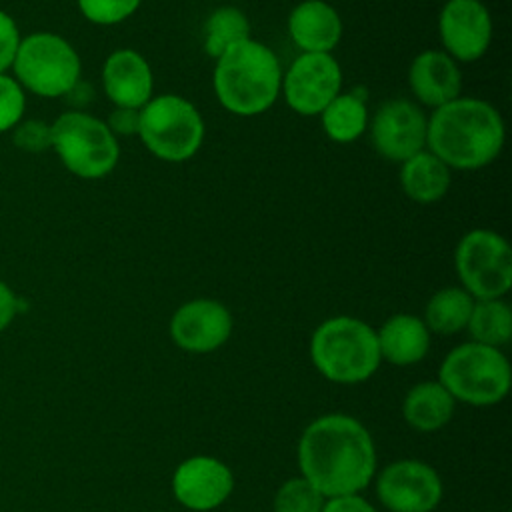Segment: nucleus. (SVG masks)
Segmentation results:
<instances>
[{
    "instance_id": "obj_1",
    "label": "nucleus",
    "mask_w": 512,
    "mask_h": 512,
    "mask_svg": "<svg viewBox=\"0 0 512 512\" xmlns=\"http://www.w3.org/2000/svg\"><path fill=\"white\" fill-rule=\"evenodd\" d=\"M298 466L322 496L356 494L376 470V448L362 422L348 414H326L306 426L298 442Z\"/></svg>"
},
{
    "instance_id": "obj_2",
    "label": "nucleus",
    "mask_w": 512,
    "mask_h": 512,
    "mask_svg": "<svg viewBox=\"0 0 512 512\" xmlns=\"http://www.w3.org/2000/svg\"><path fill=\"white\" fill-rule=\"evenodd\" d=\"M506 140L502 114L494 104L458 96L434 108L426 128V148L450 170H480L492 164Z\"/></svg>"
},
{
    "instance_id": "obj_3",
    "label": "nucleus",
    "mask_w": 512,
    "mask_h": 512,
    "mask_svg": "<svg viewBox=\"0 0 512 512\" xmlns=\"http://www.w3.org/2000/svg\"><path fill=\"white\" fill-rule=\"evenodd\" d=\"M282 74L276 52L248 38L216 58L212 86L220 106L230 114L258 116L278 100Z\"/></svg>"
},
{
    "instance_id": "obj_4",
    "label": "nucleus",
    "mask_w": 512,
    "mask_h": 512,
    "mask_svg": "<svg viewBox=\"0 0 512 512\" xmlns=\"http://www.w3.org/2000/svg\"><path fill=\"white\" fill-rule=\"evenodd\" d=\"M310 358L324 378L338 384L368 380L382 360L376 330L354 316L324 320L310 338Z\"/></svg>"
},
{
    "instance_id": "obj_5",
    "label": "nucleus",
    "mask_w": 512,
    "mask_h": 512,
    "mask_svg": "<svg viewBox=\"0 0 512 512\" xmlns=\"http://www.w3.org/2000/svg\"><path fill=\"white\" fill-rule=\"evenodd\" d=\"M438 378L454 400L470 406H492L508 394L512 372L498 348L464 342L446 354Z\"/></svg>"
},
{
    "instance_id": "obj_6",
    "label": "nucleus",
    "mask_w": 512,
    "mask_h": 512,
    "mask_svg": "<svg viewBox=\"0 0 512 512\" xmlns=\"http://www.w3.org/2000/svg\"><path fill=\"white\" fill-rule=\"evenodd\" d=\"M204 134L206 126L200 110L184 96H152L140 108L138 138L158 160H190L200 150Z\"/></svg>"
},
{
    "instance_id": "obj_7",
    "label": "nucleus",
    "mask_w": 512,
    "mask_h": 512,
    "mask_svg": "<svg viewBox=\"0 0 512 512\" xmlns=\"http://www.w3.org/2000/svg\"><path fill=\"white\" fill-rule=\"evenodd\" d=\"M50 126L52 148L72 174L96 180L116 168L120 144L104 120L82 110H70Z\"/></svg>"
},
{
    "instance_id": "obj_8",
    "label": "nucleus",
    "mask_w": 512,
    "mask_h": 512,
    "mask_svg": "<svg viewBox=\"0 0 512 512\" xmlns=\"http://www.w3.org/2000/svg\"><path fill=\"white\" fill-rule=\"evenodd\" d=\"M454 268L474 300L502 298L512 286V248L496 230H468L454 248Z\"/></svg>"
},
{
    "instance_id": "obj_9",
    "label": "nucleus",
    "mask_w": 512,
    "mask_h": 512,
    "mask_svg": "<svg viewBox=\"0 0 512 512\" xmlns=\"http://www.w3.org/2000/svg\"><path fill=\"white\" fill-rule=\"evenodd\" d=\"M12 64L20 84L46 98L66 96L82 70L72 44L52 32H36L20 40Z\"/></svg>"
},
{
    "instance_id": "obj_10",
    "label": "nucleus",
    "mask_w": 512,
    "mask_h": 512,
    "mask_svg": "<svg viewBox=\"0 0 512 512\" xmlns=\"http://www.w3.org/2000/svg\"><path fill=\"white\" fill-rule=\"evenodd\" d=\"M286 104L302 116H318L342 92V68L332 54L300 52L282 74Z\"/></svg>"
},
{
    "instance_id": "obj_11",
    "label": "nucleus",
    "mask_w": 512,
    "mask_h": 512,
    "mask_svg": "<svg viewBox=\"0 0 512 512\" xmlns=\"http://www.w3.org/2000/svg\"><path fill=\"white\" fill-rule=\"evenodd\" d=\"M374 152L390 162H404L426 148L428 116L408 98H390L368 120Z\"/></svg>"
},
{
    "instance_id": "obj_12",
    "label": "nucleus",
    "mask_w": 512,
    "mask_h": 512,
    "mask_svg": "<svg viewBox=\"0 0 512 512\" xmlns=\"http://www.w3.org/2000/svg\"><path fill=\"white\" fill-rule=\"evenodd\" d=\"M492 14L482 0H446L438 14L442 50L456 62H476L490 48Z\"/></svg>"
},
{
    "instance_id": "obj_13",
    "label": "nucleus",
    "mask_w": 512,
    "mask_h": 512,
    "mask_svg": "<svg viewBox=\"0 0 512 512\" xmlns=\"http://www.w3.org/2000/svg\"><path fill=\"white\" fill-rule=\"evenodd\" d=\"M376 494L390 512H430L442 498V480L422 460H396L378 474Z\"/></svg>"
},
{
    "instance_id": "obj_14",
    "label": "nucleus",
    "mask_w": 512,
    "mask_h": 512,
    "mask_svg": "<svg viewBox=\"0 0 512 512\" xmlns=\"http://www.w3.org/2000/svg\"><path fill=\"white\" fill-rule=\"evenodd\" d=\"M168 330L178 348L206 354L220 348L230 338L232 314L218 300L194 298L176 308Z\"/></svg>"
},
{
    "instance_id": "obj_15",
    "label": "nucleus",
    "mask_w": 512,
    "mask_h": 512,
    "mask_svg": "<svg viewBox=\"0 0 512 512\" xmlns=\"http://www.w3.org/2000/svg\"><path fill=\"white\" fill-rule=\"evenodd\" d=\"M234 476L230 468L212 456H192L184 460L172 478L176 500L196 512L218 508L230 496Z\"/></svg>"
},
{
    "instance_id": "obj_16",
    "label": "nucleus",
    "mask_w": 512,
    "mask_h": 512,
    "mask_svg": "<svg viewBox=\"0 0 512 512\" xmlns=\"http://www.w3.org/2000/svg\"><path fill=\"white\" fill-rule=\"evenodd\" d=\"M408 86L422 106L434 110L462 96V72L444 50H422L410 62Z\"/></svg>"
},
{
    "instance_id": "obj_17",
    "label": "nucleus",
    "mask_w": 512,
    "mask_h": 512,
    "mask_svg": "<svg viewBox=\"0 0 512 512\" xmlns=\"http://www.w3.org/2000/svg\"><path fill=\"white\" fill-rule=\"evenodd\" d=\"M102 86L114 106L140 110L152 98L154 74L138 50L118 48L104 60Z\"/></svg>"
},
{
    "instance_id": "obj_18",
    "label": "nucleus",
    "mask_w": 512,
    "mask_h": 512,
    "mask_svg": "<svg viewBox=\"0 0 512 512\" xmlns=\"http://www.w3.org/2000/svg\"><path fill=\"white\" fill-rule=\"evenodd\" d=\"M342 30L340 14L326 0H302L288 14V34L300 52L330 54Z\"/></svg>"
},
{
    "instance_id": "obj_19",
    "label": "nucleus",
    "mask_w": 512,
    "mask_h": 512,
    "mask_svg": "<svg viewBox=\"0 0 512 512\" xmlns=\"http://www.w3.org/2000/svg\"><path fill=\"white\" fill-rule=\"evenodd\" d=\"M380 358L396 366L420 362L430 348V330L414 314H394L376 332Z\"/></svg>"
},
{
    "instance_id": "obj_20",
    "label": "nucleus",
    "mask_w": 512,
    "mask_h": 512,
    "mask_svg": "<svg viewBox=\"0 0 512 512\" xmlns=\"http://www.w3.org/2000/svg\"><path fill=\"white\" fill-rule=\"evenodd\" d=\"M400 164V186L412 202L434 204L448 194L452 170L428 148Z\"/></svg>"
},
{
    "instance_id": "obj_21",
    "label": "nucleus",
    "mask_w": 512,
    "mask_h": 512,
    "mask_svg": "<svg viewBox=\"0 0 512 512\" xmlns=\"http://www.w3.org/2000/svg\"><path fill=\"white\" fill-rule=\"evenodd\" d=\"M368 92L362 86L340 92L318 116L324 134L336 144H350L368 130Z\"/></svg>"
},
{
    "instance_id": "obj_22",
    "label": "nucleus",
    "mask_w": 512,
    "mask_h": 512,
    "mask_svg": "<svg viewBox=\"0 0 512 512\" xmlns=\"http://www.w3.org/2000/svg\"><path fill=\"white\" fill-rule=\"evenodd\" d=\"M454 398L440 382H420L408 390L402 402L404 420L418 432H434L448 424L454 412Z\"/></svg>"
},
{
    "instance_id": "obj_23",
    "label": "nucleus",
    "mask_w": 512,
    "mask_h": 512,
    "mask_svg": "<svg viewBox=\"0 0 512 512\" xmlns=\"http://www.w3.org/2000/svg\"><path fill=\"white\" fill-rule=\"evenodd\" d=\"M474 298L462 286H446L434 292L424 308V324L430 332L450 336L466 328Z\"/></svg>"
},
{
    "instance_id": "obj_24",
    "label": "nucleus",
    "mask_w": 512,
    "mask_h": 512,
    "mask_svg": "<svg viewBox=\"0 0 512 512\" xmlns=\"http://www.w3.org/2000/svg\"><path fill=\"white\" fill-rule=\"evenodd\" d=\"M248 38H252L248 16L238 6H218L208 14L204 22L202 50L216 60Z\"/></svg>"
},
{
    "instance_id": "obj_25",
    "label": "nucleus",
    "mask_w": 512,
    "mask_h": 512,
    "mask_svg": "<svg viewBox=\"0 0 512 512\" xmlns=\"http://www.w3.org/2000/svg\"><path fill=\"white\" fill-rule=\"evenodd\" d=\"M466 328L472 342L500 348L512 336V310L502 298L476 300Z\"/></svg>"
},
{
    "instance_id": "obj_26",
    "label": "nucleus",
    "mask_w": 512,
    "mask_h": 512,
    "mask_svg": "<svg viewBox=\"0 0 512 512\" xmlns=\"http://www.w3.org/2000/svg\"><path fill=\"white\" fill-rule=\"evenodd\" d=\"M274 512H322L324 496L302 476L286 480L274 496Z\"/></svg>"
},
{
    "instance_id": "obj_27",
    "label": "nucleus",
    "mask_w": 512,
    "mask_h": 512,
    "mask_svg": "<svg viewBox=\"0 0 512 512\" xmlns=\"http://www.w3.org/2000/svg\"><path fill=\"white\" fill-rule=\"evenodd\" d=\"M140 4L142 0H78L82 16L102 26L120 24L122 20L130 18Z\"/></svg>"
},
{
    "instance_id": "obj_28",
    "label": "nucleus",
    "mask_w": 512,
    "mask_h": 512,
    "mask_svg": "<svg viewBox=\"0 0 512 512\" xmlns=\"http://www.w3.org/2000/svg\"><path fill=\"white\" fill-rule=\"evenodd\" d=\"M24 114V92L18 82L0 74V132L16 126Z\"/></svg>"
},
{
    "instance_id": "obj_29",
    "label": "nucleus",
    "mask_w": 512,
    "mask_h": 512,
    "mask_svg": "<svg viewBox=\"0 0 512 512\" xmlns=\"http://www.w3.org/2000/svg\"><path fill=\"white\" fill-rule=\"evenodd\" d=\"M14 144L30 154L44 152L52 148V126L42 120L18 122L14 132Z\"/></svg>"
},
{
    "instance_id": "obj_30",
    "label": "nucleus",
    "mask_w": 512,
    "mask_h": 512,
    "mask_svg": "<svg viewBox=\"0 0 512 512\" xmlns=\"http://www.w3.org/2000/svg\"><path fill=\"white\" fill-rule=\"evenodd\" d=\"M110 132L116 138H126V136H138L140 130V110L138 108H124V106H114V110L108 114L104 120Z\"/></svg>"
},
{
    "instance_id": "obj_31",
    "label": "nucleus",
    "mask_w": 512,
    "mask_h": 512,
    "mask_svg": "<svg viewBox=\"0 0 512 512\" xmlns=\"http://www.w3.org/2000/svg\"><path fill=\"white\" fill-rule=\"evenodd\" d=\"M18 44L20 36L14 20L0 10V74L14 62Z\"/></svg>"
},
{
    "instance_id": "obj_32",
    "label": "nucleus",
    "mask_w": 512,
    "mask_h": 512,
    "mask_svg": "<svg viewBox=\"0 0 512 512\" xmlns=\"http://www.w3.org/2000/svg\"><path fill=\"white\" fill-rule=\"evenodd\" d=\"M322 512H376V508L358 494H346L328 498V502L322 506Z\"/></svg>"
},
{
    "instance_id": "obj_33",
    "label": "nucleus",
    "mask_w": 512,
    "mask_h": 512,
    "mask_svg": "<svg viewBox=\"0 0 512 512\" xmlns=\"http://www.w3.org/2000/svg\"><path fill=\"white\" fill-rule=\"evenodd\" d=\"M16 310H18V300L14 292L0 280V332L12 322Z\"/></svg>"
},
{
    "instance_id": "obj_34",
    "label": "nucleus",
    "mask_w": 512,
    "mask_h": 512,
    "mask_svg": "<svg viewBox=\"0 0 512 512\" xmlns=\"http://www.w3.org/2000/svg\"><path fill=\"white\" fill-rule=\"evenodd\" d=\"M66 96H70V98H74V102L78 104V106H84V104H88V100L92 98V86L90 84H84V82H76V86L66 94Z\"/></svg>"
}]
</instances>
